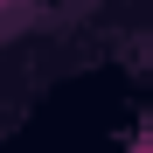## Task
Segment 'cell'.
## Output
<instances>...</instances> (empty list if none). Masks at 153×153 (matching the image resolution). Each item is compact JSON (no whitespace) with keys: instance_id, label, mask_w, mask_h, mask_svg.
Wrapping results in <instances>:
<instances>
[{"instance_id":"6da1fadb","label":"cell","mask_w":153,"mask_h":153,"mask_svg":"<svg viewBox=\"0 0 153 153\" xmlns=\"http://www.w3.org/2000/svg\"><path fill=\"white\" fill-rule=\"evenodd\" d=\"M146 153H153V132H146Z\"/></svg>"}]
</instances>
